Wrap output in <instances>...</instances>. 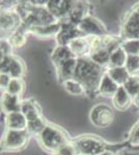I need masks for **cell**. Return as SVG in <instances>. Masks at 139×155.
I'll return each instance as SVG.
<instances>
[{"label":"cell","instance_id":"obj_1","mask_svg":"<svg viewBox=\"0 0 139 155\" xmlns=\"http://www.w3.org/2000/svg\"><path fill=\"white\" fill-rule=\"evenodd\" d=\"M103 74L101 66L90 58L78 59L74 79L79 81L84 86L85 90H98Z\"/></svg>","mask_w":139,"mask_h":155},{"label":"cell","instance_id":"obj_2","mask_svg":"<svg viewBox=\"0 0 139 155\" xmlns=\"http://www.w3.org/2000/svg\"><path fill=\"white\" fill-rule=\"evenodd\" d=\"M21 112L25 115L27 119L28 127L27 130L32 134H41L46 127L44 119L42 117L41 110L37 107L36 102L32 101H25L22 102Z\"/></svg>","mask_w":139,"mask_h":155},{"label":"cell","instance_id":"obj_3","mask_svg":"<svg viewBox=\"0 0 139 155\" xmlns=\"http://www.w3.org/2000/svg\"><path fill=\"white\" fill-rule=\"evenodd\" d=\"M40 139L45 148L54 152L68 143L64 132L56 127L50 125L45 127L44 130L40 134Z\"/></svg>","mask_w":139,"mask_h":155},{"label":"cell","instance_id":"obj_4","mask_svg":"<svg viewBox=\"0 0 139 155\" xmlns=\"http://www.w3.org/2000/svg\"><path fill=\"white\" fill-rule=\"evenodd\" d=\"M114 117L112 109L104 104H99L93 107L90 112L89 118L92 123L97 127H107L111 124Z\"/></svg>","mask_w":139,"mask_h":155},{"label":"cell","instance_id":"obj_5","mask_svg":"<svg viewBox=\"0 0 139 155\" xmlns=\"http://www.w3.org/2000/svg\"><path fill=\"white\" fill-rule=\"evenodd\" d=\"M27 144V132L19 130H11L7 129L6 134H4L2 140V147L4 150L16 151L24 148Z\"/></svg>","mask_w":139,"mask_h":155},{"label":"cell","instance_id":"obj_6","mask_svg":"<svg viewBox=\"0 0 139 155\" xmlns=\"http://www.w3.org/2000/svg\"><path fill=\"white\" fill-rule=\"evenodd\" d=\"M76 147L80 154L100 155L105 151L104 144L100 140L92 137H83L76 142Z\"/></svg>","mask_w":139,"mask_h":155},{"label":"cell","instance_id":"obj_7","mask_svg":"<svg viewBox=\"0 0 139 155\" xmlns=\"http://www.w3.org/2000/svg\"><path fill=\"white\" fill-rule=\"evenodd\" d=\"M25 67L23 62L14 56H5L1 58V74H9L12 79H21L24 74Z\"/></svg>","mask_w":139,"mask_h":155},{"label":"cell","instance_id":"obj_8","mask_svg":"<svg viewBox=\"0 0 139 155\" xmlns=\"http://www.w3.org/2000/svg\"><path fill=\"white\" fill-rule=\"evenodd\" d=\"M77 27L81 32L87 33L89 35H102L105 32L102 24L92 17H86L77 25Z\"/></svg>","mask_w":139,"mask_h":155},{"label":"cell","instance_id":"obj_9","mask_svg":"<svg viewBox=\"0 0 139 155\" xmlns=\"http://www.w3.org/2000/svg\"><path fill=\"white\" fill-rule=\"evenodd\" d=\"M71 2L64 0H57V1H49L47 4V9L55 19H60L68 17L69 18L70 9L72 4Z\"/></svg>","mask_w":139,"mask_h":155},{"label":"cell","instance_id":"obj_10","mask_svg":"<svg viewBox=\"0 0 139 155\" xmlns=\"http://www.w3.org/2000/svg\"><path fill=\"white\" fill-rule=\"evenodd\" d=\"M6 125L7 128L11 130H19L24 131L27 130L28 123L25 115L20 112H14V113L7 114L6 116Z\"/></svg>","mask_w":139,"mask_h":155},{"label":"cell","instance_id":"obj_11","mask_svg":"<svg viewBox=\"0 0 139 155\" xmlns=\"http://www.w3.org/2000/svg\"><path fill=\"white\" fill-rule=\"evenodd\" d=\"M68 48L70 49V51L75 55L76 57H81L86 54H90V46L88 38H85L83 36L76 37V38L72 39L69 44H68Z\"/></svg>","mask_w":139,"mask_h":155},{"label":"cell","instance_id":"obj_12","mask_svg":"<svg viewBox=\"0 0 139 155\" xmlns=\"http://www.w3.org/2000/svg\"><path fill=\"white\" fill-rule=\"evenodd\" d=\"M20 20L21 17L18 12H3L1 14V30L11 31L12 33L20 28Z\"/></svg>","mask_w":139,"mask_h":155},{"label":"cell","instance_id":"obj_13","mask_svg":"<svg viewBox=\"0 0 139 155\" xmlns=\"http://www.w3.org/2000/svg\"><path fill=\"white\" fill-rule=\"evenodd\" d=\"M118 88H120V86L111 79L107 72H105V74H103L102 79H101L98 91L100 92L103 96L113 97L115 95L116 92H117Z\"/></svg>","mask_w":139,"mask_h":155},{"label":"cell","instance_id":"obj_14","mask_svg":"<svg viewBox=\"0 0 139 155\" xmlns=\"http://www.w3.org/2000/svg\"><path fill=\"white\" fill-rule=\"evenodd\" d=\"M112 102L116 110L125 111L130 107L131 102H132V96L128 93L127 90L123 86H120L115 95L112 97Z\"/></svg>","mask_w":139,"mask_h":155},{"label":"cell","instance_id":"obj_15","mask_svg":"<svg viewBox=\"0 0 139 155\" xmlns=\"http://www.w3.org/2000/svg\"><path fill=\"white\" fill-rule=\"evenodd\" d=\"M60 28H61V24L60 23H54L50 25H44V26H34L31 28L27 29L33 34H36L39 36L43 37H50L53 35H56L59 33Z\"/></svg>","mask_w":139,"mask_h":155},{"label":"cell","instance_id":"obj_16","mask_svg":"<svg viewBox=\"0 0 139 155\" xmlns=\"http://www.w3.org/2000/svg\"><path fill=\"white\" fill-rule=\"evenodd\" d=\"M22 107V102L20 101V97L16 95H12L9 93H4L2 97V109L7 114L20 112Z\"/></svg>","mask_w":139,"mask_h":155},{"label":"cell","instance_id":"obj_17","mask_svg":"<svg viewBox=\"0 0 139 155\" xmlns=\"http://www.w3.org/2000/svg\"><path fill=\"white\" fill-rule=\"evenodd\" d=\"M125 35L127 38H139V16L134 12L130 17L125 25Z\"/></svg>","mask_w":139,"mask_h":155},{"label":"cell","instance_id":"obj_18","mask_svg":"<svg viewBox=\"0 0 139 155\" xmlns=\"http://www.w3.org/2000/svg\"><path fill=\"white\" fill-rule=\"evenodd\" d=\"M73 58H77V57L70 51V49L67 46H59L55 49L54 53L52 55V59L57 67H59L61 64L65 63Z\"/></svg>","mask_w":139,"mask_h":155},{"label":"cell","instance_id":"obj_19","mask_svg":"<svg viewBox=\"0 0 139 155\" xmlns=\"http://www.w3.org/2000/svg\"><path fill=\"white\" fill-rule=\"evenodd\" d=\"M127 53L123 51V49L120 46L117 47L111 53L109 63H108L109 68H112V67H125L126 63H127Z\"/></svg>","mask_w":139,"mask_h":155},{"label":"cell","instance_id":"obj_20","mask_svg":"<svg viewBox=\"0 0 139 155\" xmlns=\"http://www.w3.org/2000/svg\"><path fill=\"white\" fill-rule=\"evenodd\" d=\"M107 74L118 86H123V84L127 82L128 78L130 77L125 67H112V68L108 69Z\"/></svg>","mask_w":139,"mask_h":155},{"label":"cell","instance_id":"obj_21","mask_svg":"<svg viewBox=\"0 0 139 155\" xmlns=\"http://www.w3.org/2000/svg\"><path fill=\"white\" fill-rule=\"evenodd\" d=\"M112 51L108 49H101L98 51L92 52L89 54V58L92 60L95 63L99 64L100 66L104 65V64H108L110 60V56Z\"/></svg>","mask_w":139,"mask_h":155},{"label":"cell","instance_id":"obj_22","mask_svg":"<svg viewBox=\"0 0 139 155\" xmlns=\"http://www.w3.org/2000/svg\"><path fill=\"white\" fill-rule=\"evenodd\" d=\"M64 87L65 91L72 95H82L86 91L84 86L76 79H69L67 81H64Z\"/></svg>","mask_w":139,"mask_h":155},{"label":"cell","instance_id":"obj_23","mask_svg":"<svg viewBox=\"0 0 139 155\" xmlns=\"http://www.w3.org/2000/svg\"><path fill=\"white\" fill-rule=\"evenodd\" d=\"M26 32H27V29L25 28H18L16 31L12 32L9 38V44L12 45V47H22L23 45L26 42Z\"/></svg>","mask_w":139,"mask_h":155},{"label":"cell","instance_id":"obj_24","mask_svg":"<svg viewBox=\"0 0 139 155\" xmlns=\"http://www.w3.org/2000/svg\"><path fill=\"white\" fill-rule=\"evenodd\" d=\"M120 47L127 53L128 56L139 55V38H127L125 39Z\"/></svg>","mask_w":139,"mask_h":155},{"label":"cell","instance_id":"obj_25","mask_svg":"<svg viewBox=\"0 0 139 155\" xmlns=\"http://www.w3.org/2000/svg\"><path fill=\"white\" fill-rule=\"evenodd\" d=\"M24 87L25 84L22 79H11V81H9L5 90H6V93L20 97L24 91Z\"/></svg>","mask_w":139,"mask_h":155},{"label":"cell","instance_id":"obj_26","mask_svg":"<svg viewBox=\"0 0 139 155\" xmlns=\"http://www.w3.org/2000/svg\"><path fill=\"white\" fill-rule=\"evenodd\" d=\"M123 87L127 90V92L131 96L135 97L139 93V77L130 76Z\"/></svg>","mask_w":139,"mask_h":155},{"label":"cell","instance_id":"obj_27","mask_svg":"<svg viewBox=\"0 0 139 155\" xmlns=\"http://www.w3.org/2000/svg\"><path fill=\"white\" fill-rule=\"evenodd\" d=\"M125 68L127 69L130 76H138L139 74V55L136 56H128L127 63Z\"/></svg>","mask_w":139,"mask_h":155},{"label":"cell","instance_id":"obj_28","mask_svg":"<svg viewBox=\"0 0 139 155\" xmlns=\"http://www.w3.org/2000/svg\"><path fill=\"white\" fill-rule=\"evenodd\" d=\"M55 155H79L76 145L67 143L62 147H60L57 151H55Z\"/></svg>","mask_w":139,"mask_h":155},{"label":"cell","instance_id":"obj_29","mask_svg":"<svg viewBox=\"0 0 139 155\" xmlns=\"http://www.w3.org/2000/svg\"><path fill=\"white\" fill-rule=\"evenodd\" d=\"M11 52H12V45L9 44V41H1V55L2 57L5 56H11Z\"/></svg>","mask_w":139,"mask_h":155},{"label":"cell","instance_id":"obj_30","mask_svg":"<svg viewBox=\"0 0 139 155\" xmlns=\"http://www.w3.org/2000/svg\"><path fill=\"white\" fill-rule=\"evenodd\" d=\"M131 143L133 145H136V146L139 145V125L136 127L135 130L133 132L132 137H131Z\"/></svg>","mask_w":139,"mask_h":155},{"label":"cell","instance_id":"obj_31","mask_svg":"<svg viewBox=\"0 0 139 155\" xmlns=\"http://www.w3.org/2000/svg\"><path fill=\"white\" fill-rule=\"evenodd\" d=\"M133 101H134V104H135V106L139 107V93L135 97H134Z\"/></svg>","mask_w":139,"mask_h":155},{"label":"cell","instance_id":"obj_32","mask_svg":"<svg viewBox=\"0 0 139 155\" xmlns=\"http://www.w3.org/2000/svg\"><path fill=\"white\" fill-rule=\"evenodd\" d=\"M100 155H113V154L111 153V152H108V151H104V152H103L102 154H100Z\"/></svg>","mask_w":139,"mask_h":155}]
</instances>
